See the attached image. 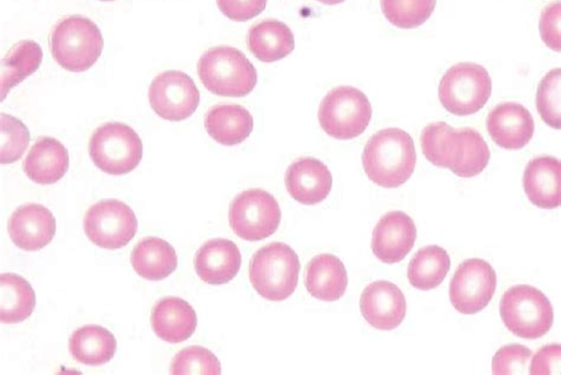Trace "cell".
<instances>
[{
	"mask_svg": "<svg viewBox=\"0 0 561 375\" xmlns=\"http://www.w3.org/2000/svg\"><path fill=\"white\" fill-rule=\"evenodd\" d=\"M500 314L508 331L527 340L548 335L554 321L549 297L528 284H518L502 296Z\"/></svg>",
	"mask_w": 561,
	"mask_h": 375,
	"instance_id": "6",
	"label": "cell"
},
{
	"mask_svg": "<svg viewBox=\"0 0 561 375\" xmlns=\"http://www.w3.org/2000/svg\"><path fill=\"white\" fill-rule=\"evenodd\" d=\"M280 218L278 202L263 189L245 190L230 204V227L247 242H261L272 236L279 226Z\"/></svg>",
	"mask_w": 561,
	"mask_h": 375,
	"instance_id": "10",
	"label": "cell"
},
{
	"mask_svg": "<svg viewBox=\"0 0 561 375\" xmlns=\"http://www.w3.org/2000/svg\"><path fill=\"white\" fill-rule=\"evenodd\" d=\"M101 2H113V0H101Z\"/></svg>",
	"mask_w": 561,
	"mask_h": 375,
	"instance_id": "40",
	"label": "cell"
},
{
	"mask_svg": "<svg viewBox=\"0 0 561 375\" xmlns=\"http://www.w3.org/2000/svg\"><path fill=\"white\" fill-rule=\"evenodd\" d=\"M360 310L364 319L379 331H392L405 319L407 298L394 283L376 281L364 290Z\"/></svg>",
	"mask_w": 561,
	"mask_h": 375,
	"instance_id": "14",
	"label": "cell"
},
{
	"mask_svg": "<svg viewBox=\"0 0 561 375\" xmlns=\"http://www.w3.org/2000/svg\"><path fill=\"white\" fill-rule=\"evenodd\" d=\"M561 70L550 71L541 80L537 92V108L542 121L554 128H561Z\"/></svg>",
	"mask_w": 561,
	"mask_h": 375,
	"instance_id": "32",
	"label": "cell"
},
{
	"mask_svg": "<svg viewBox=\"0 0 561 375\" xmlns=\"http://www.w3.org/2000/svg\"><path fill=\"white\" fill-rule=\"evenodd\" d=\"M373 118L370 101L359 89L337 86L322 99L319 122L331 138L353 140L365 132Z\"/></svg>",
	"mask_w": 561,
	"mask_h": 375,
	"instance_id": "7",
	"label": "cell"
},
{
	"mask_svg": "<svg viewBox=\"0 0 561 375\" xmlns=\"http://www.w3.org/2000/svg\"><path fill=\"white\" fill-rule=\"evenodd\" d=\"M486 129L492 140L501 148L519 150L535 134V119L524 105L506 102L496 105L486 118Z\"/></svg>",
	"mask_w": 561,
	"mask_h": 375,
	"instance_id": "17",
	"label": "cell"
},
{
	"mask_svg": "<svg viewBox=\"0 0 561 375\" xmlns=\"http://www.w3.org/2000/svg\"><path fill=\"white\" fill-rule=\"evenodd\" d=\"M417 154L410 134L398 128L378 131L368 140L363 166L368 178L382 188H398L415 172Z\"/></svg>",
	"mask_w": 561,
	"mask_h": 375,
	"instance_id": "2",
	"label": "cell"
},
{
	"mask_svg": "<svg viewBox=\"0 0 561 375\" xmlns=\"http://www.w3.org/2000/svg\"><path fill=\"white\" fill-rule=\"evenodd\" d=\"M205 129L219 144L232 147L243 143L253 132L254 118L241 105L219 104L206 114Z\"/></svg>",
	"mask_w": 561,
	"mask_h": 375,
	"instance_id": "24",
	"label": "cell"
},
{
	"mask_svg": "<svg viewBox=\"0 0 561 375\" xmlns=\"http://www.w3.org/2000/svg\"><path fill=\"white\" fill-rule=\"evenodd\" d=\"M531 351L523 344H508L496 352L492 368L496 375L524 374Z\"/></svg>",
	"mask_w": 561,
	"mask_h": 375,
	"instance_id": "35",
	"label": "cell"
},
{
	"mask_svg": "<svg viewBox=\"0 0 561 375\" xmlns=\"http://www.w3.org/2000/svg\"><path fill=\"white\" fill-rule=\"evenodd\" d=\"M268 0H217V5L226 17L233 22H248L264 11Z\"/></svg>",
	"mask_w": 561,
	"mask_h": 375,
	"instance_id": "36",
	"label": "cell"
},
{
	"mask_svg": "<svg viewBox=\"0 0 561 375\" xmlns=\"http://www.w3.org/2000/svg\"><path fill=\"white\" fill-rule=\"evenodd\" d=\"M494 268L481 259L466 260L450 283V302L462 314H477L490 305L496 291Z\"/></svg>",
	"mask_w": 561,
	"mask_h": 375,
	"instance_id": "13",
	"label": "cell"
},
{
	"mask_svg": "<svg viewBox=\"0 0 561 375\" xmlns=\"http://www.w3.org/2000/svg\"><path fill=\"white\" fill-rule=\"evenodd\" d=\"M152 109L161 118L181 122L199 107V90L188 74L170 70L158 74L149 90Z\"/></svg>",
	"mask_w": 561,
	"mask_h": 375,
	"instance_id": "12",
	"label": "cell"
},
{
	"mask_svg": "<svg viewBox=\"0 0 561 375\" xmlns=\"http://www.w3.org/2000/svg\"><path fill=\"white\" fill-rule=\"evenodd\" d=\"M437 0H380L383 16L400 28H416L432 17Z\"/></svg>",
	"mask_w": 561,
	"mask_h": 375,
	"instance_id": "31",
	"label": "cell"
},
{
	"mask_svg": "<svg viewBox=\"0 0 561 375\" xmlns=\"http://www.w3.org/2000/svg\"><path fill=\"white\" fill-rule=\"evenodd\" d=\"M24 172L38 185H54L69 169L67 148L53 138H41L28 152L24 161Z\"/></svg>",
	"mask_w": 561,
	"mask_h": 375,
	"instance_id": "23",
	"label": "cell"
},
{
	"mask_svg": "<svg viewBox=\"0 0 561 375\" xmlns=\"http://www.w3.org/2000/svg\"><path fill=\"white\" fill-rule=\"evenodd\" d=\"M197 321L194 307L181 297L161 298L152 309L153 332L158 338L170 343H181L194 336Z\"/></svg>",
	"mask_w": 561,
	"mask_h": 375,
	"instance_id": "20",
	"label": "cell"
},
{
	"mask_svg": "<svg viewBox=\"0 0 561 375\" xmlns=\"http://www.w3.org/2000/svg\"><path fill=\"white\" fill-rule=\"evenodd\" d=\"M36 306V294L24 278L5 273L0 277V320L3 324H20L32 317Z\"/></svg>",
	"mask_w": 561,
	"mask_h": 375,
	"instance_id": "28",
	"label": "cell"
},
{
	"mask_svg": "<svg viewBox=\"0 0 561 375\" xmlns=\"http://www.w3.org/2000/svg\"><path fill=\"white\" fill-rule=\"evenodd\" d=\"M417 228L415 222L403 212L383 215L374 231L373 250L383 263L403 261L415 246Z\"/></svg>",
	"mask_w": 561,
	"mask_h": 375,
	"instance_id": "16",
	"label": "cell"
},
{
	"mask_svg": "<svg viewBox=\"0 0 561 375\" xmlns=\"http://www.w3.org/2000/svg\"><path fill=\"white\" fill-rule=\"evenodd\" d=\"M318 2L324 5H337L346 2V0H318Z\"/></svg>",
	"mask_w": 561,
	"mask_h": 375,
	"instance_id": "39",
	"label": "cell"
},
{
	"mask_svg": "<svg viewBox=\"0 0 561 375\" xmlns=\"http://www.w3.org/2000/svg\"><path fill=\"white\" fill-rule=\"evenodd\" d=\"M117 349L115 337L107 328L87 325L73 332L69 350L78 363L87 366H101L111 362Z\"/></svg>",
	"mask_w": 561,
	"mask_h": 375,
	"instance_id": "27",
	"label": "cell"
},
{
	"mask_svg": "<svg viewBox=\"0 0 561 375\" xmlns=\"http://www.w3.org/2000/svg\"><path fill=\"white\" fill-rule=\"evenodd\" d=\"M305 283L307 291L321 302H337L347 290L345 265L332 254L318 255L307 266Z\"/></svg>",
	"mask_w": 561,
	"mask_h": 375,
	"instance_id": "22",
	"label": "cell"
},
{
	"mask_svg": "<svg viewBox=\"0 0 561 375\" xmlns=\"http://www.w3.org/2000/svg\"><path fill=\"white\" fill-rule=\"evenodd\" d=\"M561 163L552 156L531 160L524 175L528 200L542 209H556L561 203Z\"/></svg>",
	"mask_w": 561,
	"mask_h": 375,
	"instance_id": "21",
	"label": "cell"
},
{
	"mask_svg": "<svg viewBox=\"0 0 561 375\" xmlns=\"http://www.w3.org/2000/svg\"><path fill=\"white\" fill-rule=\"evenodd\" d=\"M43 59L39 45L33 40H21L9 51L2 62V99L10 90L35 73Z\"/></svg>",
	"mask_w": 561,
	"mask_h": 375,
	"instance_id": "30",
	"label": "cell"
},
{
	"mask_svg": "<svg viewBox=\"0 0 561 375\" xmlns=\"http://www.w3.org/2000/svg\"><path fill=\"white\" fill-rule=\"evenodd\" d=\"M0 134H2V148H0V162L11 164L22 159L28 143H31V132L20 119L11 115H0Z\"/></svg>",
	"mask_w": 561,
	"mask_h": 375,
	"instance_id": "34",
	"label": "cell"
},
{
	"mask_svg": "<svg viewBox=\"0 0 561 375\" xmlns=\"http://www.w3.org/2000/svg\"><path fill=\"white\" fill-rule=\"evenodd\" d=\"M84 233L91 242L105 249L126 247L138 232L133 209L119 200H103L87 210Z\"/></svg>",
	"mask_w": 561,
	"mask_h": 375,
	"instance_id": "11",
	"label": "cell"
},
{
	"mask_svg": "<svg viewBox=\"0 0 561 375\" xmlns=\"http://www.w3.org/2000/svg\"><path fill=\"white\" fill-rule=\"evenodd\" d=\"M198 77L210 93L224 97L248 96L257 84V71L247 56L231 47L206 51L198 62Z\"/></svg>",
	"mask_w": 561,
	"mask_h": 375,
	"instance_id": "4",
	"label": "cell"
},
{
	"mask_svg": "<svg viewBox=\"0 0 561 375\" xmlns=\"http://www.w3.org/2000/svg\"><path fill=\"white\" fill-rule=\"evenodd\" d=\"M300 259L290 246L273 243L259 249L249 266L255 291L272 303L285 302L298 288Z\"/></svg>",
	"mask_w": 561,
	"mask_h": 375,
	"instance_id": "3",
	"label": "cell"
},
{
	"mask_svg": "<svg viewBox=\"0 0 561 375\" xmlns=\"http://www.w3.org/2000/svg\"><path fill=\"white\" fill-rule=\"evenodd\" d=\"M130 262L144 279L160 281L170 277L179 266L174 248L159 237H146L133 249Z\"/></svg>",
	"mask_w": 561,
	"mask_h": 375,
	"instance_id": "26",
	"label": "cell"
},
{
	"mask_svg": "<svg viewBox=\"0 0 561 375\" xmlns=\"http://www.w3.org/2000/svg\"><path fill=\"white\" fill-rule=\"evenodd\" d=\"M560 344H549L542 348L534 359L529 366V374L534 375H551L560 374Z\"/></svg>",
	"mask_w": 561,
	"mask_h": 375,
	"instance_id": "38",
	"label": "cell"
},
{
	"mask_svg": "<svg viewBox=\"0 0 561 375\" xmlns=\"http://www.w3.org/2000/svg\"><path fill=\"white\" fill-rule=\"evenodd\" d=\"M421 142L427 161L463 178L480 175L491 160L490 147L476 129L437 122L425 127Z\"/></svg>",
	"mask_w": 561,
	"mask_h": 375,
	"instance_id": "1",
	"label": "cell"
},
{
	"mask_svg": "<svg viewBox=\"0 0 561 375\" xmlns=\"http://www.w3.org/2000/svg\"><path fill=\"white\" fill-rule=\"evenodd\" d=\"M247 42L250 52L264 63L280 61L295 49L291 30L275 20L263 21L251 27Z\"/></svg>",
	"mask_w": 561,
	"mask_h": 375,
	"instance_id": "25",
	"label": "cell"
},
{
	"mask_svg": "<svg viewBox=\"0 0 561 375\" xmlns=\"http://www.w3.org/2000/svg\"><path fill=\"white\" fill-rule=\"evenodd\" d=\"M55 61L70 72L90 70L103 50L98 25L82 16H69L58 22L50 37Z\"/></svg>",
	"mask_w": 561,
	"mask_h": 375,
	"instance_id": "5",
	"label": "cell"
},
{
	"mask_svg": "<svg viewBox=\"0 0 561 375\" xmlns=\"http://www.w3.org/2000/svg\"><path fill=\"white\" fill-rule=\"evenodd\" d=\"M139 134L129 126L113 122L99 127L90 141V155L103 173L121 176L135 171L142 160Z\"/></svg>",
	"mask_w": 561,
	"mask_h": 375,
	"instance_id": "8",
	"label": "cell"
},
{
	"mask_svg": "<svg viewBox=\"0 0 561 375\" xmlns=\"http://www.w3.org/2000/svg\"><path fill=\"white\" fill-rule=\"evenodd\" d=\"M438 95L443 107L453 115L477 114L492 96V79L480 65H456L440 80Z\"/></svg>",
	"mask_w": 561,
	"mask_h": 375,
	"instance_id": "9",
	"label": "cell"
},
{
	"mask_svg": "<svg viewBox=\"0 0 561 375\" xmlns=\"http://www.w3.org/2000/svg\"><path fill=\"white\" fill-rule=\"evenodd\" d=\"M242 254L238 245L227 238H214L204 244L195 259L198 277L209 284H225L239 274Z\"/></svg>",
	"mask_w": 561,
	"mask_h": 375,
	"instance_id": "19",
	"label": "cell"
},
{
	"mask_svg": "<svg viewBox=\"0 0 561 375\" xmlns=\"http://www.w3.org/2000/svg\"><path fill=\"white\" fill-rule=\"evenodd\" d=\"M12 243L26 251L48 246L56 233V220L47 207L28 203L14 210L8 222Z\"/></svg>",
	"mask_w": 561,
	"mask_h": 375,
	"instance_id": "15",
	"label": "cell"
},
{
	"mask_svg": "<svg viewBox=\"0 0 561 375\" xmlns=\"http://www.w3.org/2000/svg\"><path fill=\"white\" fill-rule=\"evenodd\" d=\"M285 183L295 201L314 206L329 198L333 177L327 164L313 157H304L290 164Z\"/></svg>",
	"mask_w": 561,
	"mask_h": 375,
	"instance_id": "18",
	"label": "cell"
},
{
	"mask_svg": "<svg viewBox=\"0 0 561 375\" xmlns=\"http://www.w3.org/2000/svg\"><path fill=\"white\" fill-rule=\"evenodd\" d=\"M561 3L560 0L543 9L539 22L540 36L548 47L557 52L561 50Z\"/></svg>",
	"mask_w": 561,
	"mask_h": 375,
	"instance_id": "37",
	"label": "cell"
},
{
	"mask_svg": "<svg viewBox=\"0 0 561 375\" xmlns=\"http://www.w3.org/2000/svg\"><path fill=\"white\" fill-rule=\"evenodd\" d=\"M450 263L446 249L439 246L424 247L410 261L408 279L420 291L435 290L447 278Z\"/></svg>",
	"mask_w": 561,
	"mask_h": 375,
	"instance_id": "29",
	"label": "cell"
},
{
	"mask_svg": "<svg viewBox=\"0 0 561 375\" xmlns=\"http://www.w3.org/2000/svg\"><path fill=\"white\" fill-rule=\"evenodd\" d=\"M171 373L174 375H219L221 366L211 351L202 347H190L173 358Z\"/></svg>",
	"mask_w": 561,
	"mask_h": 375,
	"instance_id": "33",
	"label": "cell"
}]
</instances>
